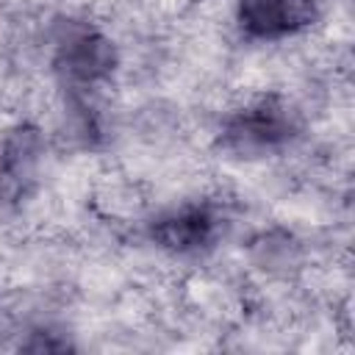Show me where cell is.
Wrapping results in <instances>:
<instances>
[{
	"instance_id": "cell-2",
	"label": "cell",
	"mask_w": 355,
	"mask_h": 355,
	"mask_svg": "<svg viewBox=\"0 0 355 355\" xmlns=\"http://www.w3.org/2000/svg\"><path fill=\"white\" fill-rule=\"evenodd\" d=\"M116 67L114 44L94 28L75 25L55 47V69L72 89H94Z\"/></svg>"
},
{
	"instance_id": "cell-3",
	"label": "cell",
	"mask_w": 355,
	"mask_h": 355,
	"mask_svg": "<svg viewBox=\"0 0 355 355\" xmlns=\"http://www.w3.org/2000/svg\"><path fill=\"white\" fill-rule=\"evenodd\" d=\"M319 17L316 0H241L239 25L252 39H286L308 31Z\"/></svg>"
},
{
	"instance_id": "cell-1",
	"label": "cell",
	"mask_w": 355,
	"mask_h": 355,
	"mask_svg": "<svg viewBox=\"0 0 355 355\" xmlns=\"http://www.w3.org/2000/svg\"><path fill=\"white\" fill-rule=\"evenodd\" d=\"M297 114L280 97H258L239 108L225 125V144L239 153H263L288 144L297 136Z\"/></svg>"
},
{
	"instance_id": "cell-4",
	"label": "cell",
	"mask_w": 355,
	"mask_h": 355,
	"mask_svg": "<svg viewBox=\"0 0 355 355\" xmlns=\"http://www.w3.org/2000/svg\"><path fill=\"white\" fill-rule=\"evenodd\" d=\"M216 236H219V216L208 205L178 208L153 225L155 244L178 255L208 250L216 241Z\"/></svg>"
}]
</instances>
